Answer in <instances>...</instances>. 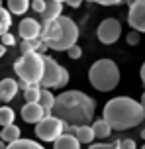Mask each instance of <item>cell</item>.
I'll list each match as a JSON object with an SVG mask.
<instances>
[{
    "label": "cell",
    "mask_w": 145,
    "mask_h": 149,
    "mask_svg": "<svg viewBox=\"0 0 145 149\" xmlns=\"http://www.w3.org/2000/svg\"><path fill=\"white\" fill-rule=\"evenodd\" d=\"M96 114V100L80 90H65L55 96L51 116L59 118L67 126H90Z\"/></svg>",
    "instance_id": "obj_1"
},
{
    "label": "cell",
    "mask_w": 145,
    "mask_h": 149,
    "mask_svg": "<svg viewBox=\"0 0 145 149\" xmlns=\"http://www.w3.org/2000/svg\"><path fill=\"white\" fill-rule=\"evenodd\" d=\"M102 120L114 132H126L131 127H137L145 120V110L137 100L130 96H116L108 100L102 112Z\"/></svg>",
    "instance_id": "obj_2"
},
{
    "label": "cell",
    "mask_w": 145,
    "mask_h": 149,
    "mask_svg": "<svg viewBox=\"0 0 145 149\" xmlns=\"http://www.w3.org/2000/svg\"><path fill=\"white\" fill-rule=\"evenodd\" d=\"M88 81L96 90L110 92L120 84V69L112 59H98L88 69Z\"/></svg>",
    "instance_id": "obj_3"
},
{
    "label": "cell",
    "mask_w": 145,
    "mask_h": 149,
    "mask_svg": "<svg viewBox=\"0 0 145 149\" xmlns=\"http://www.w3.org/2000/svg\"><path fill=\"white\" fill-rule=\"evenodd\" d=\"M14 71L18 79L26 84H37L43 77V55L41 53H26L14 63Z\"/></svg>",
    "instance_id": "obj_4"
},
{
    "label": "cell",
    "mask_w": 145,
    "mask_h": 149,
    "mask_svg": "<svg viewBox=\"0 0 145 149\" xmlns=\"http://www.w3.org/2000/svg\"><path fill=\"white\" fill-rule=\"evenodd\" d=\"M57 22H59L57 36L53 37V41L47 43V47L53 49V51H69L73 45H76V39H78V26L75 24L73 18L63 16V14L57 18Z\"/></svg>",
    "instance_id": "obj_5"
},
{
    "label": "cell",
    "mask_w": 145,
    "mask_h": 149,
    "mask_svg": "<svg viewBox=\"0 0 145 149\" xmlns=\"http://www.w3.org/2000/svg\"><path fill=\"white\" fill-rule=\"evenodd\" d=\"M69 71L59 65L53 57L43 55V77L39 81V88H65V84L69 82Z\"/></svg>",
    "instance_id": "obj_6"
},
{
    "label": "cell",
    "mask_w": 145,
    "mask_h": 149,
    "mask_svg": "<svg viewBox=\"0 0 145 149\" xmlns=\"http://www.w3.org/2000/svg\"><path fill=\"white\" fill-rule=\"evenodd\" d=\"M71 126H67L65 122H61L55 116H45V118L35 124V135H37L41 141H51L59 139L63 134H69Z\"/></svg>",
    "instance_id": "obj_7"
},
{
    "label": "cell",
    "mask_w": 145,
    "mask_h": 149,
    "mask_svg": "<svg viewBox=\"0 0 145 149\" xmlns=\"http://www.w3.org/2000/svg\"><path fill=\"white\" fill-rule=\"evenodd\" d=\"M122 36V24L118 22L116 18H106V20H102L98 26V30H96V37H98L100 43L104 45H112L116 43L118 39Z\"/></svg>",
    "instance_id": "obj_8"
},
{
    "label": "cell",
    "mask_w": 145,
    "mask_h": 149,
    "mask_svg": "<svg viewBox=\"0 0 145 149\" xmlns=\"http://www.w3.org/2000/svg\"><path fill=\"white\" fill-rule=\"evenodd\" d=\"M128 22L137 33H145V0H133L130 4Z\"/></svg>",
    "instance_id": "obj_9"
},
{
    "label": "cell",
    "mask_w": 145,
    "mask_h": 149,
    "mask_svg": "<svg viewBox=\"0 0 145 149\" xmlns=\"http://www.w3.org/2000/svg\"><path fill=\"white\" fill-rule=\"evenodd\" d=\"M18 33L22 37V41H33V39H39V33H41V24L35 20V18H24L20 26H18Z\"/></svg>",
    "instance_id": "obj_10"
},
{
    "label": "cell",
    "mask_w": 145,
    "mask_h": 149,
    "mask_svg": "<svg viewBox=\"0 0 145 149\" xmlns=\"http://www.w3.org/2000/svg\"><path fill=\"white\" fill-rule=\"evenodd\" d=\"M20 114H22V120L28 122V124H37V122H41V120L47 116L45 110H43L37 102H26V104L22 106V112H20Z\"/></svg>",
    "instance_id": "obj_11"
},
{
    "label": "cell",
    "mask_w": 145,
    "mask_h": 149,
    "mask_svg": "<svg viewBox=\"0 0 145 149\" xmlns=\"http://www.w3.org/2000/svg\"><path fill=\"white\" fill-rule=\"evenodd\" d=\"M18 81L14 79H2L0 81V102H10L18 94Z\"/></svg>",
    "instance_id": "obj_12"
},
{
    "label": "cell",
    "mask_w": 145,
    "mask_h": 149,
    "mask_svg": "<svg viewBox=\"0 0 145 149\" xmlns=\"http://www.w3.org/2000/svg\"><path fill=\"white\" fill-rule=\"evenodd\" d=\"M61 12H63V4L55 2V0H45V10L39 16H41L43 22H53L61 16Z\"/></svg>",
    "instance_id": "obj_13"
},
{
    "label": "cell",
    "mask_w": 145,
    "mask_h": 149,
    "mask_svg": "<svg viewBox=\"0 0 145 149\" xmlns=\"http://www.w3.org/2000/svg\"><path fill=\"white\" fill-rule=\"evenodd\" d=\"M69 134L75 135L78 143H86V145H90V143L94 141V132H92L90 126H76V127H71Z\"/></svg>",
    "instance_id": "obj_14"
},
{
    "label": "cell",
    "mask_w": 145,
    "mask_h": 149,
    "mask_svg": "<svg viewBox=\"0 0 145 149\" xmlns=\"http://www.w3.org/2000/svg\"><path fill=\"white\" fill-rule=\"evenodd\" d=\"M53 149H80V143L76 141L75 135L63 134L59 139H55V141H53Z\"/></svg>",
    "instance_id": "obj_15"
},
{
    "label": "cell",
    "mask_w": 145,
    "mask_h": 149,
    "mask_svg": "<svg viewBox=\"0 0 145 149\" xmlns=\"http://www.w3.org/2000/svg\"><path fill=\"white\" fill-rule=\"evenodd\" d=\"M37 104L45 110L47 116H51V110H53V104H55V96L51 94V90H47V88H41V90H39Z\"/></svg>",
    "instance_id": "obj_16"
},
{
    "label": "cell",
    "mask_w": 145,
    "mask_h": 149,
    "mask_svg": "<svg viewBox=\"0 0 145 149\" xmlns=\"http://www.w3.org/2000/svg\"><path fill=\"white\" fill-rule=\"evenodd\" d=\"M90 127H92V132H94V137H98V139H106V137H110V134H112V127L108 126L104 120L92 122Z\"/></svg>",
    "instance_id": "obj_17"
},
{
    "label": "cell",
    "mask_w": 145,
    "mask_h": 149,
    "mask_svg": "<svg viewBox=\"0 0 145 149\" xmlns=\"http://www.w3.org/2000/svg\"><path fill=\"white\" fill-rule=\"evenodd\" d=\"M20 135H22V130L16 126V124H12V126H6V127H2V141L6 143H14L20 139Z\"/></svg>",
    "instance_id": "obj_18"
},
{
    "label": "cell",
    "mask_w": 145,
    "mask_h": 149,
    "mask_svg": "<svg viewBox=\"0 0 145 149\" xmlns=\"http://www.w3.org/2000/svg\"><path fill=\"white\" fill-rule=\"evenodd\" d=\"M30 2L31 0H8V12L10 14H16V16H22L28 12V8H30Z\"/></svg>",
    "instance_id": "obj_19"
},
{
    "label": "cell",
    "mask_w": 145,
    "mask_h": 149,
    "mask_svg": "<svg viewBox=\"0 0 145 149\" xmlns=\"http://www.w3.org/2000/svg\"><path fill=\"white\" fill-rule=\"evenodd\" d=\"M6 149H45L41 143H37V141H33V139H18V141H14V143H8L6 145Z\"/></svg>",
    "instance_id": "obj_20"
},
{
    "label": "cell",
    "mask_w": 145,
    "mask_h": 149,
    "mask_svg": "<svg viewBox=\"0 0 145 149\" xmlns=\"http://www.w3.org/2000/svg\"><path fill=\"white\" fill-rule=\"evenodd\" d=\"M16 118V112L10 108V106H0V127L12 126Z\"/></svg>",
    "instance_id": "obj_21"
},
{
    "label": "cell",
    "mask_w": 145,
    "mask_h": 149,
    "mask_svg": "<svg viewBox=\"0 0 145 149\" xmlns=\"http://www.w3.org/2000/svg\"><path fill=\"white\" fill-rule=\"evenodd\" d=\"M10 26H12V14L4 6H0V36L6 33L10 30Z\"/></svg>",
    "instance_id": "obj_22"
},
{
    "label": "cell",
    "mask_w": 145,
    "mask_h": 149,
    "mask_svg": "<svg viewBox=\"0 0 145 149\" xmlns=\"http://www.w3.org/2000/svg\"><path fill=\"white\" fill-rule=\"evenodd\" d=\"M39 86L37 84H30L28 88L24 90V98H26V102H37L39 100Z\"/></svg>",
    "instance_id": "obj_23"
},
{
    "label": "cell",
    "mask_w": 145,
    "mask_h": 149,
    "mask_svg": "<svg viewBox=\"0 0 145 149\" xmlns=\"http://www.w3.org/2000/svg\"><path fill=\"white\" fill-rule=\"evenodd\" d=\"M88 149H120V139H116L112 143H90Z\"/></svg>",
    "instance_id": "obj_24"
},
{
    "label": "cell",
    "mask_w": 145,
    "mask_h": 149,
    "mask_svg": "<svg viewBox=\"0 0 145 149\" xmlns=\"http://www.w3.org/2000/svg\"><path fill=\"white\" fill-rule=\"evenodd\" d=\"M0 43L4 45V47H12V45H16V37L12 36L10 31H6V33L0 36Z\"/></svg>",
    "instance_id": "obj_25"
},
{
    "label": "cell",
    "mask_w": 145,
    "mask_h": 149,
    "mask_svg": "<svg viewBox=\"0 0 145 149\" xmlns=\"http://www.w3.org/2000/svg\"><path fill=\"white\" fill-rule=\"evenodd\" d=\"M126 41H128V45H137L139 41H141V33H137V31L131 30L128 36H126Z\"/></svg>",
    "instance_id": "obj_26"
},
{
    "label": "cell",
    "mask_w": 145,
    "mask_h": 149,
    "mask_svg": "<svg viewBox=\"0 0 145 149\" xmlns=\"http://www.w3.org/2000/svg\"><path fill=\"white\" fill-rule=\"evenodd\" d=\"M30 8L33 10V12L41 14V12L45 10V0H31V2H30Z\"/></svg>",
    "instance_id": "obj_27"
},
{
    "label": "cell",
    "mask_w": 145,
    "mask_h": 149,
    "mask_svg": "<svg viewBox=\"0 0 145 149\" xmlns=\"http://www.w3.org/2000/svg\"><path fill=\"white\" fill-rule=\"evenodd\" d=\"M67 53H69V57H71V59H80V57H83V47L76 43V45H73V47H71V49H69Z\"/></svg>",
    "instance_id": "obj_28"
},
{
    "label": "cell",
    "mask_w": 145,
    "mask_h": 149,
    "mask_svg": "<svg viewBox=\"0 0 145 149\" xmlns=\"http://www.w3.org/2000/svg\"><path fill=\"white\" fill-rule=\"evenodd\" d=\"M120 149H137V145H135V141L133 139H120Z\"/></svg>",
    "instance_id": "obj_29"
},
{
    "label": "cell",
    "mask_w": 145,
    "mask_h": 149,
    "mask_svg": "<svg viewBox=\"0 0 145 149\" xmlns=\"http://www.w3.org/2000/svg\"><path fill=\"white\" fill-rule=\"evenodd\" d=\"M96 4H102V6H116V4H122L123 0H92Z\"/></svg>",
    "instance_id": "obj_30"
},
{
    "label": "cell",
    "mask_w": 145,
    "mask_h": 149,
    "mask_svg": "<svg viewBox=\"0 0 145 149\" xmlns=\"http://www.w3.org/2000/svg\"><path fill=\"white\" fill-rule=\"evenodd\" d=\"M67 4H69L71 8H78L80 4H83V0H67Z\"/></svg>",
    "instance_id": "obj_31"
},
{
    "label": "cell",
    "mask_w": 145,
    "mask_h": 149,
    "mask_svg": "<svg viewBox=\"0 0 145 149\" xmlns=\"http://www.w3.org/2000/svg\"><path fill=\"white\" fill-rule=\"evenodd\" d=\"M139 74H141V81H143V84H145V63L141 65V71H139Z\"/></svg>",
    "instance_id": "obj_32"
},
{
    "label": "cell",
    "mask_w": 145,
    "mask_h": 149,
    "mask_svg": "<svg viewBox=\"0 0 145 149\" xmlns=\"http://www.w3.org/2000/svg\"><path fill=\"white\" fill-rule=\"evenodd\" d=\"M4 53H6V47H4V45L0 43V59H2V57H4Z\"/></svg>",
    "instance_id": "obj_33"
},
{
    "label": "cell",
    "mask_w": 145,
    "mask_h": 149,
    "mask_svg": "<svg viewBox=\"0 0 145 149\" xmlns=\"http://www.w3.org/2000/svg\"><path fill=\"white\" fill-rule=\"evenodd\" d=\"M139 104L143 106V110H145V92H143V96H141V102H139Z\"/></svg>",
    "instance_id": "obj_34"
},
{
    "label": "cell",
    "mask_w": 145,
    "mask_h": 149,
    "mask_svg": "<svg viewBox=\"0 0 145 149\" xmlns=\"http://www.w3.org/2000/svg\"><path fill=\"white\" fill-rule=\"evenodd\" d=\"M0 149H6V143L4 141H0Z\"/></svg>",
    "instance_id": "obj_35"
},
{
    "label": "cell",
    "mask_w": 145,
    "mask_h": 149,
    "mask_svg": "<svg viewBox=\"0 0 145 149\" xmlns=\"http://www.w3.org/2000/svg\"><path fill=\"white\" fill-rule=\"evenodd\" d=\"M141 137H143V139H145V127H143V130H141Z\"/></svg>",
    "instance_id": "obj_36"
},
{
    "label": "cell",
    "mask_w": 145,
    "mask_h": 149,
    "mask_svg": "<svg viewBox=\"0 0 145 149\" xmlns=\"http://www.w3.org/2000/svg\"><path fill=\"white\" fill-rule=\"evenodd\" d=\"M55 2H59V4H63V2H67V0H55Z\"/></svg>",
    "instance_id": "obj_37"
},
{
    "label": "cell",
    "mask_w": 145,
    "mask_h": 149,
    "mask_svg": "<svg viewBox=\"0 0 145 149\" xmlns=\"http://www.w3.org/2000/svg\"><path fill=\"white\" fill-rule=\"evenodd\" d=\"M0 141H2V130H0Z\"/></svg>",
    "instance_id": "obj_38"
},
{
    "label": "cell",
    "mask_w": 145,
    "mask_h": 149,
    "mask_svg": "<svg viewBox=\"0 0 145 149\" xmlns=\"http://www.w3.org/2000/svg\"><path fill=\"white\" fill-rule=\"evenodd\" d=\"M141 149H145V143H143V145H141Z\"/></svg>",
    "instance_id": "obj_39"
},
{
    "label": "cell",
    "mask_w": 145,
    "mask_h": 149,
    "mask_svg": "<svg viewBox=\"0 0 145 149\" xmlns=\"http://www.w3.org/2000/svg\"><path fill=\"white\" fill-rule=\"evenodd\" d=\"M0 6H2V0H0Z\"/></svg>",
    "instance_id": "obj_40"
}]
</instances>
